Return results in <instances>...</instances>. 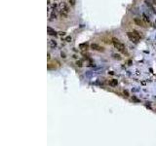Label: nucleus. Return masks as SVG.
<instances>
[{"mask_svg": "<svg viewBox=\"0 0 156 146\" xmlns=\"http://www.w3.org/2000/svg\"><path fill=\"white\" fill-rule=\"evenodd\" d=\"M112 43H113L114 47L117 49L119 52H121V53H126L125 45L123 44V43H121L118 39H116V38H112Z\"/></svg>", "mask_w": 156, "mask_h": 146, "instance_id": "obj_1", "label": "nucleus"}, {"mask_svg": "<svg viewBox=\"0 0 156 146\" xmlns=\"http://www.w3.org/2000/svg\"><path fill=\"white\" fill-rule=\"evenodd\" d=\"M127 36L128 38L134 42V43H138L140 39V35L139 34L138 31H134V32H127Z\"/></svg>", "mask_w": 156, "mask_h": 146, "instance_id": "obj_2", "label": "nucleus"}, {"mask_svg": "<svg viewBox=\"0 0 156 146\" xmlns=\"http://www.w3.org/2000/svg\"><path fill=\"white\" fill-rule=\"evenodd\" d=\"M91 49L94 50V51H98V52H104V47H102V46H100V45H98L96 43L91 44Z\"/></svg>", "mask_w": 156, "mask_h": 146, "instance_id": "obj_3", "label": "nucleus"}, {"mask_svg": "<svg viewBox=\"0 0 156 146\" xmlns=\"http://www.w3.org/2000/svg\"><path fill=\"white\" fill-rule=\"evenodd\" d=\"M134 22H135L137 25L140 26V27H145V24H144L143 21L140 20V18H135V19H134Z\"/></svg>", "mask_w": 156, "mask_h": 146, "instance_id": "obj_4", "label": "nucleus"}, {"mask_svg": "<svg viewBox=\"0 0 156 146\" xmlns=\"http://www.w3.org/2000/svg\"><path fill=\"white\" fill-rule=\"evenodd\" d=\"M60 8H61V11L69 12V10H68V7L66 6V4H65L64 2H61V3H60Z\"/></svg>", "mask_w": 156, "mask_h": 146, "instance_id": "obj_5", "label": "nucleus"}, {"mask_svg": "<svg viewBox=\"0 0 156 146\" xmlns=\"http://www.w3.org/2000/svg\"><path fill=\"white\" fill-rule=\"evenodd\" d=\"M47 32H48V34L49 35H51V36H56L58 33L56 32L53 28H51V27H47Z\"/></svg>", "mask_w": 156, "mask_h": 146, "instance_id": "obj_6", "label": "nucleus"}, {"mask_svg": "<svg viewBox=\"0 0 156 146\" xmlns=\"http://www.w3.org/2000/svg\"><path fill=\"white\" fill-rule=\"evenodd\" d=\"M117 84H118V81H117L116 79H112L111 81L109 82V85H110V86H112V87L117 86Z\"/></svg>", "mask_w": 156, "mask_h": 146, "instance_id": "obj_7", "label": "nucleus"}, {"mask_svg": "<svg viewBox=\"0 0 156 146\" xmlns=\"http://www.w3.org/2000/svg\"><path fill=\"white\" fill-rule=\"evenodd\" d=\"M88 46H89V44H88V43H82V44H80V45H79V48L82 49V50H85V49L88 48Z\"/></svg>", "mask_w": 156, "mask_h": 146, "instance_id": "obj_8", "label": "nucleus"}, {"mask_svg": "<svg viewBox=\"0 0 156 146\" xmlns=\"http://www.w3.org/2000/svg\"><path fill=\"white\" fill-rule=\"evenodd\" d=\"M49 44H50V46H51L52 48H56V47H57V43H56V41H54V40H50V41H49Z\"/></svg>", "mask_w": 156, "mask_h": 146, "instance_id": "obj_9", "label": "nucleus"}, {"mask_svg": "<svg viewBox=\"0 0 156 146\" xmlns=\"http://www.w3.org/2000/svg\"><path fill=\"white\" fill-rule=\"evenodd\" d=\"M56 19H57V14L55 13V11H53L52 14H51V19H50V21H53V20H56Z\"/></svg>", "mask_w": 156, "mask_h": 146, "instance_id": "obj_10", "label": "nucleus"}, {"mask_svg": "<svg viewBox=\"0 0 156 146\" xmlns=\"http://www.w3.org/2000/svg\"><path fill=\"white\" fill-rule=\"evenodd\" d=\"M112 56H113V58H114L115 60H118V61H120V60L122 59L121 56H120V55H117V54H113Z\"/></svg>", "mask_w": 156, "mask_h": 146, "instance_id": "obj_11", "label": "nucleus"}, {"mask_svg": "<svg viewBox=\"0 0 156 146\" xmlns=\"http://www.w3.org/2000/svg\"><path fill=\"white\" fill-rule=\"evenodd\" d=\"M142 17H143V21H144L145 22H147V23H148V22H149V19L146 17V15H145V14H142Z\"/></svg>", "mask_w": 156, "mask_h": 146, "instance_id": "obj_12", "label": "nucleus"}, {"mask_svg": "<svg viewBox=\"0 0 156 146\" xmlns=\"http://www.w3.org/2000/svg\"><path fill=\"white\" fill-rule=\"evenodd\" d=\"M68 2H69V4H70L71 6H74V5H75L76 0H68Z\"/></svg>", "mask_w": 156, "mask_h": 146, "instance_id": "obj_13", "label": "nucleus"}, {"mask_svg": "<svg viewBox=\"0 0 156 146\" xmlns=\"http://www.w3.org/2000/svg\"><path fill=\"white\" fill-rule=\"evenodd\" d=\"M71 40H72V38H71V36H67V37L65 38V41H66V42H70Z\"/></svg>", "mask_w": 156, "mask_h": 146, "instance_id": "obj_14", "label": "nucleus"}, {"mask_svg": "<svg viewBox=\"0 0 156 146\" xmlns=\"http://www.w3.org/2000/svg\"><path fill=\"white\" fill-rule=\"evenodd\" d=\"M76 65H77V66H79V67H81V66H82V62H80V61H77V62H76Z\"/></svg>", "mask_w": 156, "mask_h": 146, "instance_id": "obj_15", "label": "nucleus"}, {"mask_svg": "<svg viewBox=\"0 0 156 146\" xmlns=\"http://www.w3.org/2000/svg\"><path fill=\"white\" fill-rule=\"evenodd\" d=\"M124 97H129V93L127 91H124Z\"/></svg>", "mask_w": 156, "mask_h": 146, "instance_id": "obj_16", "label": "nucleus"}, {"mask_svg": "<svg viewBox=\"0 0 156 146\" xmlns=\"http://www.w3.org/2000/svg\"><path fill=\"white\" fill-rule=\"evenodd\" d=\"M133 100L136 101V102H140V99H138L137 97H133Z\"/></svg>", "mask_w": 156, "mask_h": 146, "instance_id": "obj_17", "label": "nucleus"}, {"mask_svg": "<svg viewBox=\"0 0 156 146\" xmlns=\"http://www.w3.org/2000/svg\"><path fill=\"white\" fill-rule=\"evenodd\" d=\"M59 34H60L61 36H64V35H65V32H63V31H60Z\"/></svg>", "mask_w": 156, "mask_h": 146, "instance_id": "obj_18", "label": "nucleus"}, {"mask_svg": "<svg viewBox=\"0 0 156 146\" xmlns=\"http://www.w3.org/2000/svg\"><path fill=\"white\" fill-rule=\"evenodd\" d=\"M61 56H62V58H63V59H65V58H66V57H65V54H64V53H62V54H61Z\"/></svg>", "mask_w": 156, "mask_h": 146, "instance_id": "obj_19", "label": "nucleus"}, {"mask_svg": "<svg viewBox=\"0 0 156 146\" xmlns=\"http://www.w3.org/2000/svg\"><path fill=\"white\" fill-rule=\"evenodd\" d=\"M47 59H48V60H50V59H51V57H50V54H48V55H47Z\"/></svg>", "mask_w": 156, "mask_h": 146, "instance_id": "obj_20", "label": "nucleus"}, {"mask_svg": "<svg viewBox=\"0 0 156 146\" xmlns=\"http://www.w3.org/2000/svg\"><path fill=\"white\" fill-rule=\"evenodd\" d=\"M131 63H132V61H129V62H128V64L130 65Z\"/></svg>", "mask_w": 156, "mask_h": 146, "instance_id": "obj_21", "label": "nucleus"}, {"mask_svg": "<svg viewBox=\"0 0 156 146\" xmlns=\"http://www.w3.org/2000/svg\"><path fill=\"white\" fill-rule=\"evenodd\" d=\"M153 3H154V4H156V0H153Z\"/></svg>", "mask_w": 156, "mask_h": 146, "instance_id": "obj_22", "label": "nucleus"}]
</instances>
